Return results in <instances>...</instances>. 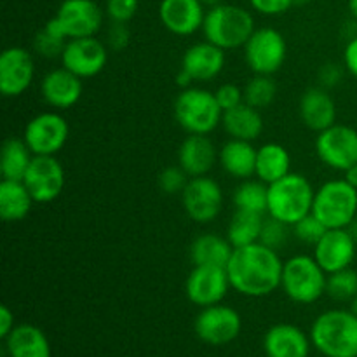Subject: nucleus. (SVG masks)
I'll return each mask as SVG.
<instances>
[{"mask_svg": "<svg viewBox=\"0 0 357 357\" xmlns=\"http://www.w3.org/2000/svg\"><path fill=\"white\" fill-rule=\"evenodd\" d=\"M206 13L201 0H160L159 3L160 23L178 37H188L202 30Z\"/></svg>", "mask_w": 357, "mask_h": 357, "instance_id": "obj_19", "label": "nucleus"}, {"mask_svg": "<svg viewBox=\"0 0 357 357\" xmlns=\"http://www.w3.org/2000/svg\"><path fill=\"white\" fill-rule=\"evenodd\" d=\"M66 42H68L66 38L58 37V35H54L52 31H49L47 28H42V30L35 35L33 49L37 54L42 56V58H61Z\"/></svg>", "mask_w": 357, "mask_h": 357, "instance_id": "obj_37", "label": "nucleus"}, {"mask_svg": "<svg viewBox=\"0 0 357 357\" xmlns=\"http://www.w3.org/2000/svg\"><path fill=\"white\" fill-rule=\"evenodd\" d=\"M244 103L250 107L264 110L274 103L278 96V84L272 79V75H255L248 80L244 86Z\"/></svg>", "mask_w": 357, "mask_h": 357, "instance_id": "obj_34", "label": "nucleus"}, {"mask_svg": "<svg viewBox=\"0 0 357 357\" xmlns=\"http://www.w3.org/2000/svg\"><path fill=\"white\" fill-rule=\"evenodd\" d=\"M344 68L345 66L338 65V63L328 61L317 72V80H319V86L324 89H331V87H337L338 84L344 79Z\"/></svg>", "mask_w": 357, "mask_h": 357, "instance_id": "obj_44", "label": "nucleus"}, {"mask_svg": "<svg viewBox=\"0 0 357 357\" xmlns=\"http://www.w3.org/2000/svg\"><path fill=\"white\" fill-rule=\"evenodd\" d=\"M222 126L230 138L255 142L264 132V117L258 108L241 103L239 107L223 112Z\"/></svg>", "mask_w": 357, "mask_h": 357, "instance_id": "obj_27", "label": "nucleus"}, {"mask_svg": "<svg viewBox=\"0 0 357 357\" xmlns=\"http://www.w3.org/2000/svg\"><path fill=\"white\" fill-rule=\"evenodd\" d=\"M316 153L324 166L345 173L357 164V131L351 126L333 124L317 132Z\"/></svg>", "mask_w": 357, "mask_h": 357, "instance_id": "obj_9", "label": "nucleus"}, {"mask_svg": "<svg viewBox=\"0 0 357 357\" xmlns=\"http://www.w3.org/2000/svg\"><path fill=\"white\" fill-rule=\"evenodd\" d=\"M347 229H349V232L352 234V237H354V239H356V243H357V218L354 220V222L351 223V225L347 227Z\"/></svg>", "mask_w": 357, "mask_h": 357, "instance_id": "obj_50", "label": "nucleus"}, {"mask_svg": "<svg viewBox=\"0 0 357 357\" xmlns=\"http://www.w3.org/2000/svg\"><path fill=\"white\" fill-rule=\"evenodd\" d=\"M227 51L208 40L195 42L185 51L180 70H183L192 82L204 84L216 79L225 68Z\"/></svg>", "mask_w": 357, "mask_h": 357, "instance_id": "obj_20", "label": "nucleus"}, {"mask_svg": "<svg viewBox=\"0 0 357 357\" xmlns=\"http://www.w3.org/2000/svg\"><path fill=\"white\" fill-rule=\"evenodd\" d=\"M310 344V337L302 328L288 323L274 324L264 337L267 357H309Z\"/></svg>", "mask_w": 357, "mask_h": 357, "instance_id": "obj_23", "label": "nucleus"}, {"mask_svg": "<svg viewBox=\"0 0 357 357\" xmlns=\"http://www.w3.org/2000/svg\"><path fill=\"white\" fill-rule=\"evenodd\" d=\"M289 229H291V227L267 215L264 220V227H261L260 241H258V243L265 244V246L271 248V250L281 251L282 248L288 244Z\"/></svg>", "mask_w": 357, "mask_h": 357, "instance_id": "obj_36", "label": "nucleus"}, {"mask_svg": "<svg viewBox=\"0 0 357 357\" xmlns=\"http://www.w3.org/2000/svg\"><path fill=\"white\" fill-rule=\"evenodd\" d=\"M61 66L80 79H91L101 73L108 61V45L96 37L70 38L61 54Z\"/></svg>", "mask_w": 357, "mask_h": 357, "instance_id": "obj_14", "label": "nucleus"}, {"mask_svg": "<svg viewBox=\"0 0 357 357\" xmlns=\"http://www.w3.org/2000/svg\"><path fill=\"white\" fill-rule=\"evenodd\" d=\"M31 197L38 204L56 201L65 188V169L56 155H35L23 178Z\"/></svg>", "mask_w": 357, "mask_h": 357, "instance_id": "obj_16", "label": "nucleus"}, {"mask_svg": "<svg viewBox=\"0 0 357 357\" xmlns=\"http://www.w3.org/2000/svg\"><path fill=\"white\" fill-rule=\"evenodd\" d=\"M70 126L58 112H42L24 126L23 139L33 155H56L66 145Z\"/></svg>", "mask_w": 357, "mask_h": 357, "instance_id": "obj_10", "label": "nucleus"}, {"mask_svg": "<svg viewBox=\"0 0 357 357\" xmlns=\"http://www.w3.org/2000/svg\"><path fill=\"white\" fill-rule=\"evenodd\" d=\"M243 49L244 61L255 75H274L288 56L284 35L272 26L257 28Z\"/></svg>", "mask_w": 357, "mask_h": 357, "instance_id": "obj_8", "label": "nucleus"}, {"mask_svg": "<svg viewBox=\"0 0 357 357\" xmlns=\"http://www.w3.org/2000/svg\"><path fill=\"white\" fill-rule=\"evenodd\" d=\"M199 340L213 347H222L236 340L243 330V319L236 309L223 303L204 307L194 323Z\"/></svg>", "mask_w": 357, "mask_h": 357, "instance_id": "obj_11", "label": "nucleus"}, {"mask_svg": "<svg viewBox=\"0 0 357 357\" xmlns=\"http://www.w3.org/2000/svg\"><path fill=\"white\" fill-rule=\"evenodd\" d=\"M291 230H293V236H295L300 243L316 246V244L319 243L321 237L326 234L328 229L316 218V216L312 215V213H310V215H307L305 218L296 222L295 225L291 227Z\"/></svg>", "mask_w": 357, "mask_h": 357, "instance_id": "obj_38", "label": "nucleus"}, {"mask_svg": "<svg viewBox=\"0 0 357 357\" xmlns=\"http://www.w3.org/2000/svg\"><path fill=\"white\" fill-rule=\"evenodd\" d=\"M9 357H51V344L35 324H17L6 338Z\"/></svg>", "mask_w": 357, "mask_h": 357, "instance_id": "obj_26", "label": "nucleus"}, {"mask_svg": "<svg viewBox=\"0 0 357 357\" xmlns=\"http://www.w3.org/2000/svg\"><path fill=\"white\" fill-rule=\"evenodd\" d=\"M250 3L258 14L281 16V14L288 13L295 6V0H250Z\"/></svg>", "mask_w": 357, "mask_h": 357, "instance_id": "obj_43", "label": "nucleus"}, {"mask_svg": "<svg viewBox=\"0 0 357 357\" xmlns=\"http://www.w3.org/2000/svg\"><path fill=\"white\" fill-rule=\"evenodd\" d=\"M351 310H352V312H354L356 316H357V296H356V298L352 300V302H351Z\"/></svg>", "mask_w": 357, "mask_h": 357, "instance_id": "obj_51", "label": "nucleus"}, {"mask_svg": "<svg viewBox=\"0 0 357 357\" xmlns=\"http://www.w3.org/2000/svg\"><path fill=\"white\" fill-rule=\"evenodd\" d=\"M310 342L326 357H357V316L344 309L319 314L310 328Z\"/></svg>", "mask_w": 357, "mask_h": 357, "instance_id": "obj_2", "label": "nucleus"}, {"mask_svg": "<svg viewBox=\"0 0 357 357\" xmlns=\"http://www.w3.org/2000/svg\"><path fill=\"white\" fill-rule=\"evenodd\" d=\"M40 93L49 107L66 110L79 103L84 93V82L75 73L59 66L45 73L40 82Z\"/></svg>", "mask_w": 357, "mask_h": 357, "instance_id": "obj_21", "label": "nucleus"}, {"mask_svg": "<svg viewBox=\"0 0 357 357\" xmlns=\"http://www.w3.org/2000/svg\"><path fill=\"white\" fill-rule=\"evenodd\" d=\"M349 3V10H351L352 17L357 21V0H347Z\"/></svg>", "mask_w": 357, "mask_h": 357, "instance_id": "obj_49", "label": "nucleus"}, {"mask_svg": "<svg viewBox=\"0 0 357 357\" xmlns=\"http://www.w3.org/2000/svg\"><path fill=\"white\" fill-rule=\"evenodd\" d=\"M284 261L279 251L261 243L236 248L227 264L230 286L239 295L264 298L281 288Z\"/></svg>", "mask_w": 357, "mask_h": 357, "instance_id": "obj_1", "label": "nucleus"}, {"mask_svg": "<svg viewBox=\"0 0 357 357\" xmlns=\"http://www.w3.org/2000/svg\"><path fill=\"white\" fill-rule=\"evenodd\" d=\"M54 17L68 40L96 37L103 24L105 10L94 0H63Z\"/></svg>", "mask_w": 357, "mask_h": 357, "instance_id": "obj_15", "label": "nucleus"}, {"mask_svg": "<svg viewBox=\"0 0 357 357\" xmlns=\"http://www.w3.org/2000/svg\"><path fill=\"white\" fill-rule=\"evenodd\" d=\"M35 199L23 180H2L0 183V218L6 223H16L26 218Z\"/></svg>", "mask_w": 357, "mask_h": 357, "instance_id": "obj_28", "label": "nucleus"}, {"mask_svg": "<svg viewBox=\"0 0 357 357\" xmlns=\"http://www.w3.org/2000/svg\"><path fill=\"white\" fill-rule=\"evenodd\" d=\"M255 30V17L250 10L225 2L208 9L202 24L204 40L218 45L223 51L244 47Z\"/></svg>", "mask_w": 357, "mask_h": 357, "instance_id": "obj_3", "label": "nucleus"}, {"mask_svg": "<svg viewBox=\"0 0 357 357\" xmlns=\"http://www.w3.org/2000/svg\"><path fill=\"white\" fill-rule=\"evenodd\" d=\"M215 96L223 112L230 110V108H236L239 107L241 103H244V91L241 89L237 84H222V86L215 91Z\"/></svg>", "mask_w": 357, "mask_h": 357, "instance_id": "obj_41", "label": "nucleus"}, {"mask_svg": "<svg viewBox=\"0 0 357 357\" xmlns=\"http://www.w3.org/2000/svg\"><path fill=\"white\" fill-rule=\"evenodd\" d=\"M357 253V243L349 229H328L314 246L312 257L326 274L349 268Z\"/></svg>", "mask_w": 357, "mask_h": 357, "instance_id": "obj_18", "label": "nucleus"}, {"mask_svg": "<svg viewBox=\"0 0 357 357\" xmlns=\"http://www.w3.org/2000/svg\"><path fill=\"white\" fill-rule=\"evenodd\" d=\"M312 215L326 229H347L357 218V188L344 178L326 181L314 195Z\"/></svg>", "mask_w": 357, "mask_h": 357, "instance_id": "obj_7", "label": "nucleus"}, {"mask_svg": "<svg viewBox=\"0 0 357 357\" xmlns=\"http://www.w3.org/2000/svg\"><path fill=\"white\" fill-rule=\"evenodd\" d=\"M218 162V149L208 135H188L178 149V166L190 178L206 176Z\"/></svg>", "mask_w": 357, "mask_h": 357, "instance_id": "obj_22", "label": "nucleus"}, {"mask_svg": "<svg viewBox=\"0 0 357 357\" xmlns=\"http://www.w3.org/2000/svg\"><path fill=\"white\" fill-rule=\"evenodd\" d=\"M33 157L23 138L6 139L0 155V173L3 180H23Z\"/></svg>", "mask_w": 357, "mask_h": 357, "instance_id": "obj_31", "label": "nucleus"}, {"mask_svg": "<svg viewBox=\"0 0 357 357\" xmlns=\"http://www.w3.org/2000/svg\"><path fill=\"white\" fill-rule=\"evenodd\" d=\"M267 215L253 211H243V209H236L229 222V229H227V239L230 241L234 248L250 246V244L258 243L260 241L261 227H264V220Z\"/></svg>", "mask_w": 357, "mask_h": 357, "instance_id": "obj_32", "label": "nucleus"}, {"mask_svg": "<svg viewBox=\"0 0 357 357\" xmlns=\"http://www.w3.org/2000/svg\"><path fill=\"white\" fill-rule=\"evenodd\" d=\"M300 119L310 131L321 132L337 124V103L328 89L310 87L300 98Z\"/></svg>", "mask_w": 357, "mask_h": 357, "instance_id": "obj_24", "label": "nucleus"}, {"mask_svg": "<svg viewBox=\"0 0 357 357\" xmlns=\"http://www.w3.org/2000/svg\"><path fill=\"white\" fill-rule=\"evenodd\" d=\"M131 42V31H129L128 23H117L112 21L107 30V45L112 51H122Z\"/></svg>", "mask_w": 357, "mask_h": 357, "instance_id": "obj_42", "label": "nucleus"}, {"mask_svg": "<svg viewBox=\"0 0 357 357\" xmlns=\"http://www.w3.org/2000/svg\"><path fill=\"white\" fill-rule=\"evenodd\" d=\"M173 112L180 128L188 135H211L223 119V110L215 93L197 86L180 91Z\"/></svg>", "mask_w": 357, "mask_h": 357, "instance_id": "obj_5", "label": "nucleus"}, {"mask_svg": "<svg viewBox=\"0 0 357 357\" xmlns=\"http://www.w3.org/2000/svg\"><path fill=\"white\" fill-rule=\"evenodd\" d=\"M291 173V155L281 143H265L257 149V171L255 176L264 183L272 185Z\"/></svg>", "mask_w": 357, "mask_h": 357, "instance_id": "obj_29", "label": "nucleus"}, {"mask_svg": "<svg viewBox=\"0 0 357 357\" xmlns=\"http://www.w3.org/2000/svg\"><path fill=\"white\" fill-rule=\"evenodd\" d=\"M230 288L227 267L218 265H194L185 282L187 298L201 309L222 303Z\"/></svg>", "mask_w": 357, "mask_h": 357, "instance_id": "obj_13", "label": "nucleus"}, {"mask_svg": "<svg viewBox=\"0 0 357 357\" xmlns=\"http://www.w3.org/2000/svg\"><path fill=\"white\" fill-rule=\"evenodd\" d=\"M188 180H190V176L180 166L164 167L159 174V188L167 195H181Z\"/></svg>", "mask_w": 357, "mask_h": 357, "instance_id": "obj_39", "label": "nucleus"}, {"mask_svg": "<svg viewBox=\"0 0 357 357\" xmlns=\"http://www.w3.org/2000/svg\"><path fill=\"white\" fill-rule=\"evenodd\" d=\"M201 2L206 9H211V7H216L220 6V3H223V0H201Z\"/></svg>", "mask_w": 357, "mask_h": 357, "instance_id": "obj_48", "label": "nucleus"}, {"mask_svg": "<svg viewBox=\"0 0 357 357\" xmlns=\"http://www.w3.org/2000/svg\"><path fill=\"white\" fill-rule=\"evenodd\" d=\"M181 204L185 213L195 223H211L218 218L223 208V190L213 178L197 176L190 178L181 192Z\"/></svg>", "mask_w": 357, "mask_h": 357, "instance_id": "obj_12", "label": "nucleus"}, {"mask_svg": "<svg viewBox=\"0 0 357 357\" xmlns=\"http://www.w3.org/2000/svg\"><path fill=\"white\" fill-rule=\"evenodd\" d=\"M312 0H295V6H305V3H310Z\"/></svg>", "mask_w": 357, "mask_h": 357, "instance_id": "obj_52", "label": "nucleus"}, {"mask_svg": "<svg viewBox=\"0 0 357 357\" xmlns=\"http://www.w3.org/2000/svg\"><path fill=\"white\" fill-rule=\"evenodd\" d=\"M344 180L347 181V183H351L354 188H357V164H356V166L349 167V169L345 171Z\"/></svg>", "mask_w": 357, "mask_h": 357, "instance_id": "obj_47", "label": "nucleus"}, {"mask_svg": "<svg viewBox=\"0 0 357 357\" xmlns=\"http://www.w3.org/2000/svg\"><path fill=\"white\" fill-rule=\"evenodd\" d=\"M16 321H14V312L7 305L0 307V337L6 340L10 335V331L16 328Z\"/></svg>", "mask_w": 357, "mask_h": 357, "instance_id": "obj_46", "label": "nucleus"}, {"mask_svg": "<svg viewBox=\"0 0 357 357\" xmlns=\"http://www.w3.org/2000/svg\"><path fill=\"white\" fill-rule=\"evenodd\" d=\"M326 295L337 302H352L357 296V272L352 267L328 274Z\"/></svg>", "mask_w": 357, "mask_h": 357, "instance_id": "obj_35", "label": "nucleus"}, {"mask_svg": "<svg viewBox=\"0 0 357 357\" xmlns=\"http://www.w3.org/2000/svg\"><path fill=\"white\" fill-rule=\"evenodd\" d=\"M236 248L227 237L218 234H201L195 237L188 250L192 265H218L227 267Z\"/></svg>", "mask_w": 357, "mask_h": 357, "instance_id": "obj_30", "label": "nucleus"}, {"mask_svg": "<svg viewBox=\"0 0 357 357\" xmlns=\"http://www.w3.org/2000/svg\"><path fill=\"white\" fill-rule=\"evenodd\" d=\"M35 77V61L31 52L13 45L0 54V93L6 98H17L31 86Z\"/></svg>", "mask_w": 357, "mask_h": 357, "instance_id": "obj_17", "label": "nucleus"}, {"mask_svg": "<svg viewBox=\"0 0 357 357\" xmlns=\"http://www.w3.org/2000/svg\"><path fill=\"white\" fill-rule=\"evenodd\" d=\"M139 9V0H107L105 14L110 21L129 23Z\"/></svg>", "mask_w": 357, "mask_h": 357, "instance_id": "obj_40", "label": "nucleus"}, {"mask_svg": "<svg viewBox=\"0 0 357 357\" xmlns=\"http://www.w3.org/2000/svg\"><path fill=\"white\" fill-rule=\"evenodd\" d=\"M232 202L236 209L267 215L268 185L257 180H243L232 192Z\"/></svg>", "mask_w": 357, "mask_h": 357, "instance_id": "obj_33", "label": "nucleus"}, {"mask_svg": "<svg viewBox=\"0 0 357 357\" xmlns=\"http://www.w3.org/2000/svg\"><path fill=\"white\" fill-rule=\"evenodd\" d=\"M314 195L316 188L309 178L300 173L286 174L284 178L268 185L267 215L293 227L312 213Z\"/></svg>", "mask_w": 357, "mask_h": 357, "instance_id": "obj_4", "label": "nucleus"}, {"mask_svg": "<svg viewBox=\"0 0 357 357\" xmlns=\"http://www.w3.org/2000/svg\"><path fill=\"white\" fill-rule=\"evenodd\" d=\"M218 162L229 176L237 180H250L257 171V149L253 142L230 138L218 150Z\"/></svg>", "mask_w": 357, "mask_h": 357, "instance_id": "obj_25", "label": "nucleus"}, {"mask_svg": "<svg viewBox=\"0 0 357 357\" xmlns=\"http://www.w3.org/2000/svg\"><path fill=\"white\" fill-rule=\"evenodd\" d=\"M344 66L352 77L357 79V35L349 38L344 49Z\"/></svg>", "mask_w": 357, "mask_h": 357, "instance_id": "obj_45", "label": "nucleus"}, {"mask_svg": "<svg viewBox=\"0 0 357 357\" xmlns=\"http://www.w3.org/2000/svg\"><path fill=\"white\" fill-rule=\"evenodd\" d=\"M328 274L310 255H295L282 267L281 289L298 305H312L326 295Z\"/></svg>", "mask_w": 357, "mask_h": 357, "instance_id": "obj_6", "label": "nucleus"}]
</instances>
